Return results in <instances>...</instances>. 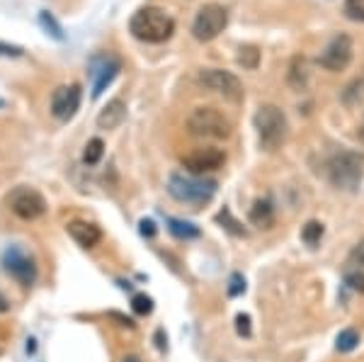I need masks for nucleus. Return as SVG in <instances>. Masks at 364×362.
<instances>
[{"label":"nucleus","instance_id":"f3484780","mask_svg":"<svg viewBox=\"0 0 364 362\" xmlns=\"http://www.w3.org/2000/svg\"><path fill=\"white\" fill-rule=\"evenodd\" d=\"M309 83V63L304 56H296L291 61V71H289V85L296 87V90H304Z\"/></svg>","mask_w":364,"mask_h":362},{"label":"nucleus","instance_id":"6e6552de","mask_svg":"<svg viewBox=\"0 0 364 362\" xmlns=\"http://www.w3.org/2000/svg\"><path fill=\"white\" fill-rule=\"evenodd\" d=\"M3 270L8 272L15 282H20L22 287H29L37 277V265L20 246H10L3 253Z\"/></svg>","mask_w":364,"mask_h":362},{"label":"nucleus","instance_id":"cd10ccee","mask_svg":"<svg viewBox=\"0 0 364 362\" xmlns=\"http://www.w3.org/2000/svg\"><path fill=\"white\" fill-rule=\"evenodd\" d=\"M245 292V277L240 272H233L231 280H228V294L231 297H240Z\"/></svg>","mask_w":364,"mask_h":362},{"label":"nucleus","instance_id":"dca6fc26","mask_svg":"<svg viewBox=\"0 0 364 362\" xmlns=\"http://www.w3.org/2000/svg\"><path fill=\"white\" fill-rule=\"evenodd\" d=\"M250 224L257 229H269L274 224V209L267 200H257L250 209Z\"/></svg>","mask_w":364,"mask_h":362},{"label":"nucleus","instance_id":"20e7f679","mask_svg":"<svg viewBox=\"0 0 364 362\" xmlns=\"http://www.w3.org/2000/svg\"><path fill=\"white\" fill-rule=\"evenodd\" d=\"M255 129L260 137V146L267 151H274L287 139V117L277 105H260L255 112Z\"/></svg>","mask_w":364,"mask_h":362},{"label":"nucleus","instance_id":"f257e3e1","mask_svg":"<svg viewBox=\"0 0 364 362\" xmlns=\"http://www.w3.org/2000/svg\"><path fill=\"white\" fill-rule=\"evenodd\" d=\"M129 29L136 39L146 44L168 42L175 32V20L161 8H141L129 22Z\"/></svg>","mask_w":364,"mask_h":362},{"label":"nucleus","instance_id":"473e14b6","mask_svg":"<svg viewBox=\"0 0 364 362\" xmlns=\"http://www.w3.org/2000/svg\"><path fill=\"white\" fill-rule=\"evenodd\" d=\"M141 233H144V236H154V233H156V224H154V221H151V219H144V221H141Z\"/></svg>","mask_w":364,"mask_h":362},{"label":"nucleus","instance_id":"a878e982","mask_svg":"<svg viewBox=\"0 0 364 362\" xmlns=\"http://www.w3.org/2000/svg\"><path fill=\"white\" fill-rule=\"evenodd\" d=\"M216 221H219V224H224L226 229L231 231V233H236V236H240V233H245V231H243V226H240L238 221L231 217V212H228L226 207H224V209H221V212H219V217H216Z\"/></svg>","mask_w":364,"mask_h":362},{"label":"nucleus","instance_id":"2eb2a0df","mask_svg":"<svg viewBox=\"0 0 364 362\" xmlns=\"http://www.w3.org/2000/svg\"><path fill=\"white\" fill-rule=\"evenodd\" d=\"M124 119H127V102L122 97H114V100H109L100 110L97 127L100 129H117Z\"/></svg>","mask_w":364,"mask_h":362},{"label":"nucleus","instance_id":"c85d7f7f","mask_svg":"<svg viewBox=\"0 0 364 362\" xmlns=\"http://www.w3.org/2000/svg\"><path fill=\"white\" fill-rule=\"evenodd\" d=\"M345 282H348L350 287L355 289V292H362V294H364V272H360V270L348 272V277H345Z\"/></svg>","mask_w":364,"mask_h":362},{"label":"nucleus","instance_id":"412c9836","mask_svg":"<svg viewBox=\"0 0 364 362\" xmlns=\"http://www.w3.org/2000/svg\"><path fill=\"white\" fill-rule=\"evenodd\" d=\"M39 22H42V27L46 29V34H51L54 39H58V42H63L66 39V34H63V29H61V25L54 20V15L49 13V10H42L39 13Z\"/></svg>","mask_w":364,"mask_h":362},{"label":"nucleus","instance_id":"ddd939ff","mask_svg":"<svg viewBox=\"0 0 364 362\" xmlns=\"http://www.w3.org/2000/svg\"><path fill=\"white\" fill-rule=\"evenodd\" d=\"M80 107V85H58L51 95V115L61 122H68Z\"/></svg>","mask_w":364,"mask_h":362},{"label":"nucleus","instance_id":"a211bd4d","mask_svg":"<svg viewBox=\"0 0 364 362\" xmlns=\"http://www.w3.org/2000/svg\"><path fill=\"white\" fill-rule=\"evenodd\" d=\"M168 229L178 238H197L199 236L197 226L190 224V221H182V219H168Z\"/></svg>","mask_w":364,"mask_h":362},{"label":"nucleus","instance_id":"1a4fd4ad","mask_svg":"<svg viewBox=\"0 0 364 362\" xmlns=\"http://www.w3.org/2000/svg\"><path fill=\"white\" fill-rule=\"evenodd\" d=\"M199 83L209 90L224 95L226 100L238 102L243 97V83L233 75L231 71H221V68H207V71L199 73Z\"/></svg>","mask_w":364,"mask_h":362},{"label":"nucleus","instance_id":"72a5a7b5","mask_svg":"<svg viewBox=\"0 0 364 362\" xmlns=\"http://www.w3.org/2000/svg\"><path fill=\"white\" fill-rule=\"evenodd\" d=\"M8 309H10V302L5 299V294H3V292H0V314L8 312Z\"/></svg>","mask_w":364,"mask_h":362},{"label":"nucleus","instance_id":"39448f33","mask_svg":"<svg viewBox=\"0 0 364 362\" xmlns=\"http://www.w3.org/2000/svg\"><path fill=\"white\" fill-rule=\"evenodd\" d=\"M187 129L202 139H228L233 132V124L216 107H197L187 117Z\"/></svg>","mask_w":364,"mask_h":362},{"label":"nucleus","instance_id":"c756f323","mask_svg":"<svg viewBox=\"0 0 364 362\" xmlns=\"http://www.w3.org/2000/svg\"><path fill=\"white\" fill-rule=\"evenodd\" d=\"M236 331L240 336H245V338L250 336V316H248V314H238V316H236Z\"/></svg>","mask_w":364,"mask_h":362},{"label":"nucleus","instance_id":"5701e85b","mask_svg":"<svg viewBox=\"0 0 364 362\" xmlns=\"http://www.w3.org/2000/svg\"><path fill=\"white\" fill-rule=\"evenodd\" d=\"M102 154H105V144L100 142V139H90L83 151V161L87 166H95V163L102 159Z\"/></svg>","mask_w":364,"mask_h":362},{"label":"nucleus","instance_id":"e433bc0d","mask_svg":"<svg viewBox=\"0 0 364 362\" xmlns=\"http://www.w3.org/2000/svg\"><path fill=\"white\" fill-rule=\"evenodd\" d=\"M360 134H362V139H364V124H362V129H360Z\"/></svg>","mask_w":364,"mask_h":362},{"label":"nucleus","instance_id":"423d86ee","mask_svg":"<svg viewBox=\"0 0 364 362\" xmlns=\"http://www.w3.org/2000/svg\"><path fill=\"white\" fill-rule=\"evenodd\" d=\"M5 202H8L10 212H13L15 217H20L22 221H34L46 212L44 195L34 188H27V185L15 188L8 197H5Z\"/></svg>","mask_w":364,"mask_h":362},{"label":"nucleus","instance_id":"0eeeda50","mask_svg":"<svg viewBox=\"0 0 364 362\" xmlns=\"http://www.w3.org/2000/svg\"><path fill=\"white\" fill-rule=\"evenodd\" d=\"M228 25V13L226 8L216 3L204 5L202 10L197 13L195 22H192V34H195L197 42H211L216 39Z\"/></svg>","mask_w":364,"mask_h":362},{"label":"nucleus","instance_id":"7c9ffc66","mask_svg":"<svg viewBox=\"0 0 364 362\" xmlns=\"http://www.w3.org/2000/svg\"><path fill=\"white\" fill-rule=\"evenodd\" d=\"M0 56H22V49H20V46L0 44Z\"/></svg>","mask_w":364,"mask_h":362},{"label":"nucleus","instance_id":"f03ea898","mask_svg":"<svg viewBox=\"0 0 364 362\" xmlns=\"http://www.w3.org/2000/svg\"><path fill=\"white\" fill-rule=\"evenodd\" d=\"M168 192L178 202L185 204H207L216 195L214 180H204L192 173H173L168 178Z\"/></svg>","mask_w":364,"mask_h":362},{"label":"nucleus","instance_id":"aec40b11","mask_svg":"<svg viewBox=\"0 0 364 362\" xmlns=\"http://www.w3.org/2000/svg\"><path fill=\"white\" fill-rule=\"evenodd\" d=\"M343 100H345V105H360L364 100V75L357 80H352V83L345 87Z\"/></svg>","mask_w":364,"mask_h":362},{"label":"nucleus","instance_id":"393cba45","mask_svg":"<svg viewBox=\"0 0 364 362\" xmlns=\"http://www.w3.org/2000/svg\"><path fill=\"white\" fill-rule=\"evenodd\" d=\"M343 10L352 22H364V0H345Z\"/></svg>","mask_w":364,"mask_h":362},{"label":"nucleus","instance_id":"f704fd0d","mask_svg":"<svg viewBox=\"0 0 364 362\" xmlns=\"http://www.w3.org/2000/svg\"><path fill=\"white\" fill-rule=\"evenodd\" d=\"M156 338H158V348H166V343H163V331H158V334H156Z\"/></svg>","mask_w":364,"mask_h":362},{"label":"nucleus","instance_id":"9b49d317","mask_svg":"<svg viewBox=\"0 0 364 362\" xmlns=\"http://www.w3.org/2000/svg\"><path fill=\"white\" fill-rule=\"evenodd\" d=\"M226 163V154L221 149H214V146H204V149H195L192 154H187L182 159V166L187 168L192 175H202V173H211L219 171Z\"/></svg>","mask_w":364,"mask_h":362},{"label":"nucleus","instance_id":"4468645a","mask_svg":"<svg viewBox=\"0 0 364 362\" xmlns=\"http://www.w3.org/2000/svg\"><path fill=\"white\" fill-rule=\"evenodd\" d=\"M66 231H68V236L83 248H95L97 243L102 241V231H100V226L92 224V221H85V219L68 221Z\"/></svg>","mask_w":364,"mask_h":362},{"label":"nucleus","instance_id":"f8f14e48","mask_svg":"<svg viewBox=\"0 0 364 362\" xmlns=\"http://www.w3.org/2000/svg\"><path fill=\"white\" fill-rule=\"evenodd\" d=\"M122 68V61L112 54H102V56H95L90 63V75H92V97H100L105 92L112 80L117 78Z\"/></svg>","mask_w":364,"mask_h":362},{"label":"nucleus","instance_id":"7ed1b4c3","mask_svg":"<svg viewBox=\"0 0 364 362\" xmlns=\"http://www.w3.org/2000/svg\"><path fill=\"white\" fill-rule=\"evenodd\" d=\"M328 175L338 190H357L364 175V156L360 151H338L328 161Z\"/></svg>","mask_w":364,"mask_h":362},{"label":"nucleus","instance_id":"9d476101","mask_svg":"<svg viewBox=\"0 0 364 362\" xmlns=\"http://www.w3.org/2000/svg\"><path fill=\"white\" fill-rule=\"evenodd\" d=\"M352 61V39L348 34H336L331 39V44L326 46V51L321 54L318 63L326 71H345Z\"/></svg>","mask_w":364,"mask_h":362},{"label":"nucleus","instance_id":"6ab92c4d","mask_svg":"<svg viewBox=\"0 0 364 362\" xmlns=\"http://www.w3.org/2000/svg\"><path fill=\"white\" fill-rule=\"evenodd\" d=\"M357 343H360V334H357L355 329L340 331L338 338H336V348L340 350V353H350V350H355Z\"/></svg>","mask_w":364,"mask_h":362},{"label":"nucleus","instance_id":"2f4dec72","mask_svg":"<svg viewBox=\"0 0 364 362\" xmlns=\"http://www.w3.org/2000/svg\"><path fill=\"white\" fill-rule=\"evenodd\" d=\"M352 260H355L357 265H362V267H364V241L357 243L355 250H352Z\"/></svg>","mask_w":364,"mask_h":362},{"label":"nucleus","instance_id":"c9c22d12","mask_svg":"<svg viewBox=\"0 0 364 362\" xmlns=\"http://www.w3.org/2000/svg\"><path fill=\"white\" fill-rule=\"evenodd\" d=\"M124 362H139L136 358H124Z\"/></svg>","mask_w":364,"mask_h":362},{"label":"nucleus","instance_id":"4be33fe9","mask_svg":"<svg viewBox=\"0 0 364 362\" xmlns=\"http://www.w3.org/2000/svg\"><path fill=\"white\" fill-rule=\"evenodd\" d=\"M301 238H304V243L311 246V248L318 246L321 238H323V224H321V221H309V224L301 229Z\"/></svg>","mask_w":364,"mask_h":362},{"label":"nucleus","instance_id":"bb28decb","mask_svg":"<svg viewBox=\"0 0 364 362\" xmlns=\"http://www.w3.org/2000/svg\"><path fill=\"white\" fill-rule=\"evenodd\" d=\"M132 304H134V312L141 314V316H146V314L154 312V299H151V297H146V294H136L132 299Z\"/></svg>","mask_w":364,"mask_h":362},{"label":"nucleus","instance_id":"b1692460","mask_svg":"<svg viewBox=\"0 0 364 362\" xmlns=\"http://www.w3.org/2000/svg\"><path fill=\"white\" fill-rule=\"evenodd\" d=\"M257 61H260V51L255 46H240V54H238V63L243 68H257Z\"/></svg>","mask_w":364,"mask_h":362}]
</instances>
